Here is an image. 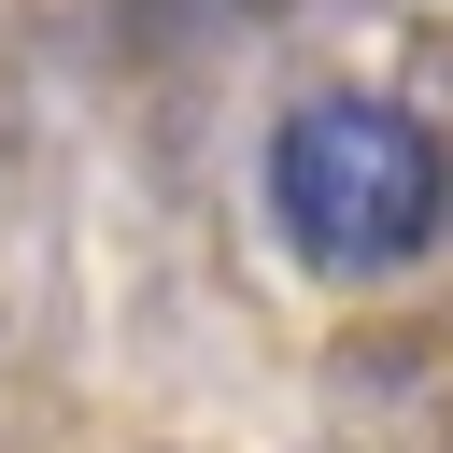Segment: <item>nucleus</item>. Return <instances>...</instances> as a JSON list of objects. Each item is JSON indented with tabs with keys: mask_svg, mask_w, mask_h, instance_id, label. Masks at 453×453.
<instances>
[{
	"mask_svg": "<svg viewBox=\"0 0 453 453\" xmlns=\"http://www.w3.org/2000/svg\"><path fill=\"white\" fill-rule=\"evenodd\" d=\"M453 212V156L411 99H368V85H311L283 127H269V226L326 269V283H382L439 241Z\"/></svg>",
	"mask_w": 453,
	"mask_h": 453,
	"instance_id": "1",
	"label": "nucleus"
},
{
	"mask_svg": "<svg viewBox=\"0 0 453 453\" xmlns=\"http://www.w3.org/2000/svg\"><path fill=\"white\" fill-rule=\"evenodd\" d=\"M170 28H241V14H269V0H156Z\"/></svg>",
	"mask_w": 453,
	"mask_h": 453,
	"instance_id": "2",
	"label": "nucleus"
}]
</instances>
